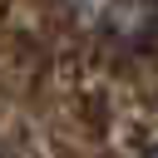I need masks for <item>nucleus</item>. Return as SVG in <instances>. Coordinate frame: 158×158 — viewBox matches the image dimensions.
I'll list each match as a JSON object with an SVG mask.
<instances>
[{
    "label": "nucleus",
    "instance_id": "f257e3e1",
    "mask_svg": "<svg viewBox=\"0 0 158 158\" xmlns=\"http://www.w3.org/2000/svg\"><path fill=\"white\" fill-rule=\"evenodd\" d=\"M153 158H158V148H153Z\"/></svg>",
    "mask_w": 158,
    "mask_h": 158
}]
</instances>
